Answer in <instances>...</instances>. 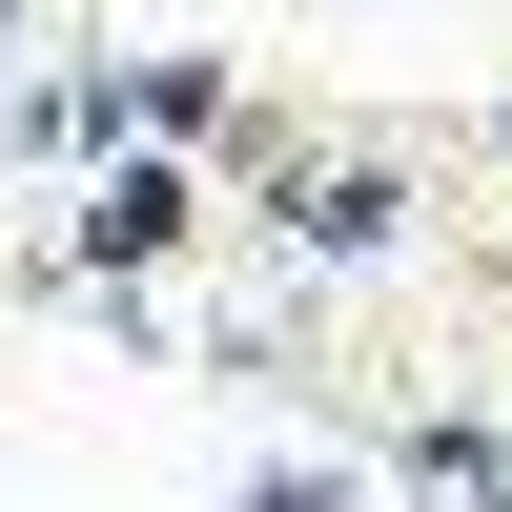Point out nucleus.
Masks as SVG:
<instances>
[{"label": "nucleus", "instance_id": "2", "mask_svg": "<svg viewBox=\"0 0 512 512\" xmlns=\"http://www.w3.org/2000/svg\"><path fill=\"white\" fill-rule=\"evenodd\" d=\"M390 246H410V185L390 164H328L308 185V267H390Z\"/></svg>", "mask_w": 512, "mask_h": 512}, {"label": "nucleus", "instance_id": "3", "mask_svg": "<svg viewBox=\"0 0 512 512\" xmlns=\"http://www.w3.org/2000/svg\"><path fill=\"white\" fill-rule=\"evenodd\" d=\"M410 492H451V512L492 492V431H472V410H431V431H410Z\"/></svg>", "mask_w": 512, "mask_h": 512}, {"label": "nucleus", "instance_id": "1", "mask_svg": "<svg viewBox=\"0 0 512 512\" xmlns=\"http://www.w3.org/2000/svg\"><path fill=\"white\" fill-rule=\"evenodd\" d=\"M185 226H205V185H185L164 144H123V164H103V205H82V267H164Z\"/></svg>", "mask_w": 512, "mask_h": 512}, {"label": "nucleus", "instance_id": "4", "mask_svg": "<svg viewBox=\"0 0 512 512\" xmlns=\"http://www.w3.org/2000/svg\"><path fill=\"white\" fill-rule=\"evenodd\" d=\"M246 512H349V472H267V492H246Z\"/></svg>", "mask_w": 512, "mask_h": 512}]
</instances>
